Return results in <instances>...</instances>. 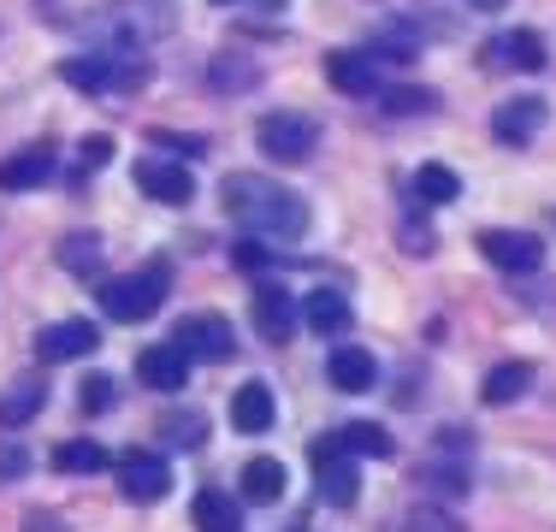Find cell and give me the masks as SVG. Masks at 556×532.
I'll use <instances>...</instances> for the list:
<instances>
[{
	"label": "cell",
	"instance_id": "1",
	"mask_svg": "<svg viewBox=\"0 0 556 532\" xmlns=\"http://www.w3.org/2000/svg\"><path fill=\"white\" fill-rule=\"evenodd\" d=\"M219 202H225V219L243 225L249 237H267V243H302L314 225L308 195L285 190L278 178H261V172H231L219 183Z\"/></svg>",
	"mask_w": 556,
	"mask_h": 532
},
{
	"label": "cell",
	"instance_id": "2",
	"mask_svg": "<svg viewBox=\"0 0 556 532\" xmlns=\"http://www.w3.org/2000/svg\"><path fill=\"white\" fill-rule=\"evenodd\" d=\"M166 290H172V266L166 261H149V266H137V273L108 278L96 296H101V314H108V319H118V326H137V319L161 314Z\"/></svg>",
	"mask_w": 556,
	"mask_h": 532
},
{
	"label": "cell",
	"instance_id": "3",
	"mask_svg": "<svg viewBox=\"0 0 556 532\" xmlns=\"http://www.w3.org/2000/svg\"><path fill=\"white\" fill-rule=\"evenodd\" d=\"M172 30H178V7L172 0H113L101 12V36L118 48H149Z\"/></svg>",
	"mask_w": 556,
	"mask_h": 532
},
{
	"label": "cell",
	"instance_id": "4",
	"mask_svg": "<svg viewBox=\"0 0 556 532\" xmlns=\"http://www.w3.org/2000/svg\"><path fill=\"white\" fill-rule=\"evenodd\" d=\"M255 149L278 160V166H302V160H314L320 149V118L308 113H267L255 125Z\"/></svg>",
	"mask_w": 556,
	"mask_h": 532
},
{
	"label": "cell",
	"instance_id": "5",
	"mask_svg": "<svg viewBox=\"0 0 556 532\" xmlns=\"http://www.w3.org/2000/svg\"><path fill=\"white\" fill-rule=\"evenodd\" d=\"M249 319H255V331L273 343V350H285V343L296 338V326H302L296 290H285L278 278H261L255 296H249Z\"/></svg>",
	"mask_w": 556,
	"mask_h": 532
},
{
	"label": "cell",
	"instance_id": "6",
	"mask_svg": "<svg viewBox=\"0 0 556 532\" xmlns=\"http://www.w3.org/2000/svg\"><path fill=\"white\" fill-rule=\"evenodd\" d=\"M314 491H320L326 509H355L362 503V461L343 456V449H326L320 438H314Z\"/></svg>",
	"mask_w": 556,
	"mask_h": 532
},
{
	"label": "cell",
	"instance_id": "7",
	"mask_svg": "<svg viewBox=\"0 0 556 532\" xmlns=\"http://www.w3.org/2000/svg\"><path fill=\"white\" fill-rule=\"evenodd\" d=\"M113 473H118V497L137 503V509H149V503H161L172 491V468L154 449H125V456L113 461Z\"/></svg>",
	"mask_w": 556,
	"mask_h": 532
},
{
	"label": "cell",
	"instance_id": "8",
	"mask_svg": "<svg viewBox=\"0 0 556 532\" xmlns=\"http://www.w3.org/2000/svg\"><path fill=\"white\" fill-rule=\"evenodd\" d=\"M172 343H178L190 362H231L237 355V331L225 314H184L172 326Z\"/></svg>",
	"mask_w": 556,
	"mask_h": 532
},
{
	"label": "cell",
	"instance_id": "9",
	"mask_svg": "<svg viewBox=\"0 0 556 532\" xmlns=\"http://www.w3.org/2000/svg\"><path fill=\"white\" fill-rule=\"evenodd\" d=\"M101 350V326L96 319H54V326L36 331V362L54 367V362H77V355H96Z\"/></svg>",
	"mask_w": 556,
	"mask_h": 532
},
{
	"label": "cell",
	"instance_id": "10",
	"mask_svg": "<svg viewBox=\"0 0 556 532\" xmlns=\"http://www.w3.org/2000/svg\"><path fill=\"white\" fill-rule=\"evenodd\" d=\"M480 255L497 266V273H539L545 266V243L533 231H509V225H492L480 231Z\"/></svg>",
	"mask_w": 556,
	"mask_h": 532
},
{
	"label": "cell",
	"instance_id": "11",
	"mask_svg": "<svg viewBox=\"0 0 556 532\" xmlns=\"http://www.w3.org/2000/svg\"><path fill=\"white\" fill-rule=\"evenodd\" d=\"M137 190L149 195V202H161V207H190L195 202V178H190V166L184 160H137Z\"/></svg>",
	"mask_w": 556,
	"mask_h": 532
},
{
	"label": "cell",
	"instance_id": "12",
	"mask_svg": "<svg viewBox=\"0 0 556 532\" xmlns=\"http://www.w3.org/2000/svg\"><path fill=\"white\" fill-rule=\"evenodd\" d=\"M545 125H551V101L545 96H515L492 113V137L503 142V149H527Z\"/></svg>",
	"mask_w": 556,
	"mask_h": 532
},
{
	"label": "cell",
	"instance_id": "13",
	"mask_svg": "<svg viewBox=\"0 0 556 532\" xmlns=\"http://www.w3.org/2000/svg\"><path fill=\"white\" fill-rule=\"evenodd\" d=\"M485 65L492 72H545L551 65V48H545V36L539 30H503V36H492L485 42Z\"/></svg>",
	"mask_w": 556,
	"mask_h": 532
},
{
	"label": "cell",
	"instance_id": "14",
	"mask_svg": "<svg viewBox=\"0 0 556 532\" xmlns=\"http://www.w3.org/2000/svg\"><path fill=\"white\" fill-rule=\"evenodd\" d=\"M320 65L338 96H379V60L367 48H332Z\"/></svg>",
	"mask_w": 556,
	"mask_h": 532
},
{
	"label": "cell",
	"instance_id": "15",
	"mask_svg": "<svg viewBox=\"0 0 556 532\" xmlns=\"http://www.w3.org/2000/svg\"><path fill=\"white\" fill-rule=\"evenodd\" d=\"M296 308H302V326H308L314 338H350V331H355L350 296H343V290H332V284L308 290V296H302Z\"/></svg>",
	"mask_w": 556,
	"mask_h": 532
},
{
	"label": "cell",
	"instance_id": "16",
	"mask_svg": "<svg viewBox=\"0 0 556 532\" xmlns=\"http://www.w3.org/2000/svg\"><path fill=\"white\" fill-rule=\"evenodd\" d=\"M190 355L178 350V343H149V350L137 355V379L149 384V391H161V396H172V391H184V384H190Z\"/></svg>",
	"mask_w": 556,
	"mask_h": 532
},
{
	"label": "cell",
	"instance_id": "17",
	"mask_svg": "<svg viewBox=\"0 0 556 532\" xmlns=\"http://www.w3.org/2000/svg\"><path fill=\"white\" fill-rule=\"evenodd\" d=\"M273 420H278L273 384L267 379H243V384H237V391H231V432L261 438V432H273Z\"/></svg>",
	"mask_w": 556,
	"mask_h": 532
},
{
	"label": "cell",
	"instance_id": "18",
	"mask_svg": "<svg viewBox=\"0 0 556 532\" xmlns=\"http://www.w3.org/2000/svg\"><path fill=\"white\" fill-rule=\"evenodd\" d=\"M320 444L343 449V456H355V461H391L396 456V438L379 420H350V426H338V432H326Z\"/></svg>",
	"mask_w": 556,
	"mask_h": 532
},
{
	"label": "cell",
	"instance_id": "19",
	"mask_svg": "<svg viewBox=\"0 0 556 532\" xmlns=\"http://www.w3.org/2000/svg\"><path fill=\"white\" fill-rule=\"evenodd\" d=\"M326 379H332L343 396H367V391L379 384L374 350H362V343H338V350L326 355Z\"/></svg>",
	"mask_w": 556,
	"mask_h": 532
},
{
	"label": "cell",
	"instance_id": "20",
	"mask_svg": "<svg viewBox=\"0 0 556 532\" xmlns=\"http://www.w3.org/2000/svg\"><path fill=\"white\" fill-rule=\"evenodd\" d=\"M42 408H48V379H42V372H18V379L0 391V426H7V432L30 426Z\"/></svg>",
	"mask_w": 556,
	"mask_h": 532
},
{
	"label": "cell",
	"instance_id": "21",
	"mask_svg": "<svg viewBox=\"0 0 556 532\" xmlns=\"http://www.w3.org/2000/svg\"><path fill=\"white\" fill-rule=\"evenodd\" d=\"M195 532H243V497H231L225 485H202L190 503Z\"/></svg>",
	"mask_w": 556,
	"mask_h": 532
},
{
	"label": "cell",
	"instance_id": "22",
	"mask_svg": "<svg viewBox=\"0 0 556 532\" xmlns=\"http://www.w3.org/2000/svg\"><path fill=\"white\" fill-rule=\"evenodd\" d=\"M533 379H539L533 362H497V367L480 379V403H485V408H515L527 391H533Z\"/></svg>",
	"mask_w": 556,
	"mask_h": 532
},
{
	"label": "cell",
	"instance_id": "23",
	"mask_svg": "<svg viewBox=\"0 0 556 532\" xmlns=\"http://www.w3.org/2000/svg\"><path fill=\"white\" fill-rule=\"evenodd\" d=\"M237 491H243V503H255V509H273V503H285V491H290L285 461H278V456L243 461V479H237Z\"/></svg>",
	"mask_w": 556,
	"mask_h": 532
},
{
	"label": "cell",
	"instance_id": "24",
	"mask_svg": "<svg viewBox=\"0 0 556 532\" xmlns=\"http://www.w3.org/2000/svg\"><path fill=\"white\" fill-rule=\"evenodd\" d=\"M54 178V149L48 142H30V149L0 160V190H42Z\"/></svg>",
	"mask_w": 556,
	"mask_h": 532
},
{
	"label": "cell",
	"instance_id": "25",
	"mask_svg": "<svg viewBox=\"0 0 556 532\" xmlns=\"http://www.w3.org/2000/svg\"><path fill=\"white\" fill-rule=\"evenodd\" d=\"M60 77L72 89H84V96H108L113 89V53H72V60H60Z\"/></svg>",
	"mask_w": 556,
	"mask_h": 532
},
{
	"label": "cell",
	"instance_id": "26",
	"mask_svg": "<svg viewBox=\"0 0 556 532\" xmlns=\"http://www.w3.org/2000/svg\"><path fill=\"white\" fill-rule=\"evenodd\" d=\"M420 491H439V497H468L473 479H468V456H432L420 461Z\"/></svg>",
	"mask_w": 556,
	"mask_h": 532
},
{
	"label": "cell",
	"instance_id": "27",
	"mask_svg": "<svg viewBox=\"0 0 556 532\" xmlns=\"http://www.w3.org/2000/svg\"><path fill=\"white\" fill-rule=\"evenodd\" d=\"M101 468H113L101 438H65L54 449V473H101Z\"/></svg>",
	"mask_w": 556,
	"mask_h": 532
},
{
	"label": "cell",
	"instance_id": "28",
	"mask_svg": "<svg viewBox=\"0 0 556 532\" xmlns=\"http://www.w3.org/2000/svg\"><path fill=\"white\" fill-rule=\"evenodd\" d=\"M462 195V178L450 166H439V160H420V172H415V202L420 207H450Z\"/></svg>",
	"mask_w": 556,
	"mask_h": 532
},
{
	"label": "cell",
	"instance_id": "29",
	"mask_svg": "<svg viewBox=\"0 0 556 532\" xmlns=\"http://www.w3.org/2000/svg\"><path fill=\"white\" fill-rule=\"evenodd\" d=\"M60 266L65 273H77V278H89V273H101V261H108V243H101L96 231H72V237H60Z\"/></svg>",
	"mask_w": 556,
	"mask_h": 532
},
{
	"label": "cell",
	"instance_id": "30",
	"mask_svg": "<svg viewBox=\"0 0 556 532\" xmlns=\"http://www.w3.org/2000/svg\"><path fill=\"white\" fill-rule=\"evenodd\" d=\"M207 84H214L219 96H243V89L261 84V65L243 60V53H219V60L207 65Z\"/></svg>",
	"mask_w": 556,
	"mask_h": 532
},
{
	"label": "cell",
	"instance_id": "31",
	"mask_svg": "<svg viewBox=\"0 0 556 532\" xmlns=\"http://www.w3.org/2000/svg\"><path fill=\"white\" fill-rule=\"evenodd\" d=\"M379 106H386L391 118H420V113H439V89L396 84V89H379Z\"/></svg>",
	"mask_w": 556,
	"mask_h": 532
},
{
	"label": "cell",
	"instance_id": "32",
	"mask_svg": "<svg viewBox=\"0 0 556 532\" xmlns=\"http://www.w3.org/2000/svg\"><path fill=\"white\" fill-rule=\"evenodd\" d=\"M396 532H468V527H462L450 509H439V503H415V509L396 521Z\"/></svg>",
	"mask_w": 556,
	"mask_h": 532
},
{
	"label": "cell",
	"instance_id": "33",
	"mask_svg": "<svg viewBox=\"0 0 556 532\" xmlns=\"http://www.w3.org/2000/svg\"><path fill=\"white\" fill-rule=\"evenodd\" d=\"M161 438L172 449H202L207 444V420L202 415H166L161 420Z\"/></svg>",
	"mask_w": 556,
	"mask_h": 532
},
{
	"label": "cell",
	"instance_id": "34",
	"mask_svg": "<svg viewBox=\"0 0 556 532\" xmlns=\"http://www.w3.org/2000/svg\"><path fill=\"white\" fill-rule=\"evenodd\" d=\"M113 372H89V379H84V391H77V408H84V415H108V408H113Z\"/></svg>",
	"mask_w": 556,
	"mask_h": 532
},
{
	"label": "cell",
	"instance_id": "35",
	"mask_svg": "<svg viewBox=\"0 0 556 532\" xmlns=\"http://www.w3.org/2000/svg\"><path fill=\"white\" fill-rule=\"evenodd\" d=\"M278 249L261 237V243H231V266H243V273H261V266H273Z\"/></svg>",
	"mask_w": 556,
	"mask_h": 532
},
{
	"label": "cell",
	"instance_id": "36",
	"mask_svg": "<svg viewBox=\"0 0 556 532\" xmlns=\"http://www.w3.org/2000/svg\"><path fill=\"white\" fill-rule=\"evenodd\" d=\"M149 142L154 149H172V154H190V160L207 154V137H184V130H149Z\"/></svg>",
	"mask_w": 556,
	"mask_h": 532
},
{
	"label": "cell",
	"instance_id": "37",
	"mask_svg": "<svg viewBox=\"0 0 556 532\" xmlns=\"http://www.w3.org/2000/svg\"><path fill=\"white\" fill-rule=\"evenodd\" d=\"M36 468V456L24 444H12V438H0V479H24Z\"/></svg>",
	"mask_w": 556,
	"mask_h": 532
},
{
	"label": "cell",
	"instance_id": "38",
	"mask_svg": "<svg viewBox=\"0 0 556 532\" xmlns=\"http://www.w3.org/2000/svg\"><path fill=\"white\" fill-rule=\"evenodd\" d=\"M108 160H113V137H84L77 142V166L84 172H101Z\"/></svg>",
	"mask_w": 556,
	"mask_h": 532
},
{
	"label": "cell",
	"instance_id": "39",
	"mask_svg": "<svg viewBox=\"0 0 556 532\" xmlns=\"http://www.w3.org/2000/svg\"><path fill=\"white\" fill-rule=\"evenodd\" d=\"M403 249H408V255H432V249H439V237H432L427 225H403Z\"/></svg>",
	"mask_w": 556,
	"mask_h": 532
},
{
	"label": "cell",
	"instance_id": "40",
	"mask_svg": "<svg viewBox=\"0 0 556 532\" xmlns=\"http://www.w3.org/2000/svg\"><path fill=\"white\" fill-rule=\"evenodd\" d=\"M24 532H65L54 515H24Z\"/></svg>",
	"mask_w": 556,
	"mask_h": 532
},
{
	"label": "cell",
	"instance_id": "41",
	"mask_svg": "<svg viewBox=\"0 0 556 532\" xmlns=\"http://www.w3.org/2000/svg\"><path fill=\"white\" fill-rule=\"evenodd\" d=\"M468 7H473V12H497L503 0H468Z\"/></svg>",
	"mask_w": 556,
	"mask_h": 532
},
{
	"label": "cell",
	"instance_id": "42",
	"mask_svg": "<svg viewBox=\"0 0 556 532\" xmlns=\"http://www.w3.org/2000/svg\"><path fill=\"white\" fill-rule=\"evenodd\" d=\"M255 7H261V12H285V0H255Z\"/></svg>",
	"mask_w": 556,
	"mask_h": 532
},
{
	"label": "cell",
	"instance_id": "43",
	"mask_svg": "<svg viewBox=\"0 0 556 532\" xmlns=\"http://www.w3.org/2000/svg\"><path fill=\"white\" fill-rule=\"evenodd\" d=\"M214 7H237V0H214Z\"/></svg>",
	"mask_w": 556,
	"mask_h": 532
},
{
	"label": "cell",
	"instance_id": "44",
	"mask_svg": "<svg viewBox=\"0 0 556 532\" xmlns=\"http://www.w3.org/2000/svg\"><path fill=\"white\" fill-rule=\"evenodd\" d=\"M296 532H308V527H296Z\"/></svg>",
	"mask_w": 556,
	"mask_h": 532
}]
</instances>
